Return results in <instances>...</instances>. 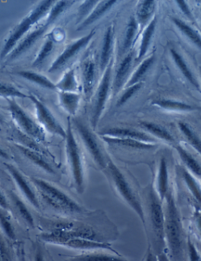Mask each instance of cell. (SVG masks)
I'll use <instances>...</instances> for the list:
<instances>
[{"label":"cell","instance_id":"obj_18","mask_svg":"<svg viewBox=\"0 0 201 261\" xmlns=\"http://www.w3.org/2000/svg\"><path fill=\"white\" fill-rule=\"evenodd\" d=\"M96 67L92 60H87L83 66V87L87 100L90 99L94 83H95Z\"/></svg>","mask_w":201,"mask_h":261},{"label":"cell","instance_id":"obj_51","mask_svg":"<svg viewBox=\"0 0 201 261\" xmlns=\"http://www.w3.org/2000/svg\"><path fill=\"white\" fill-rule=\"evenodd\" d=\"M145 261H158L157 260V255L153 253L151 248H148V251H147L146 256H145Z\"/></svg>","mask_w":201,"mask_h":261},{"label":"cell","instance_id":"obj_29","mask_svg":"<svg viewBox=\"0 0 201 261\" xmlns=\"http://www.w3.org/2000/svg\"><path fill=\"white\" fill-rule=\"evenodd\" d=\"M153 106H157L165 110L175 111V112H193L201 110V108L191 106L183 102L171 100H157L153 102Z\"/></svg>","mask_w":201,"mask_h":261},{"label":"cell","instance_id":"obj_53","mask_svg":"<svg viewBox=\"0 0 201 261\" xmlns=\"http://www.w3.org/2000/svg\"><path fill=\"white\" fill-rule=\"evenodd\" d=\"M0 157L3 159H5V160H8L9 159V156L8 154H7V153L1 148H0Z\"/></svg>","mask_w":201,"mask_h":261},{"label":"cell","instance_id":"obj_21","mask_svg":"<svg viewBox=\"0 0 201 261\" xmlns=\"http://www.w3.org/2000/svg\"><path fill=\"white\" fill-rule=\"evenodd\" d=\"M69 261H130L123 256L107 251L90 252L70 258Z\"/></svg>","mask_w":201,"mask_h":261},{"label":"cell","instance_id":"obj_41","mask_svg":"<svg viewBox=\"0 0 201 261\" xmlns=\"http://www.w3.org/2000/svg\"><path fill=\"white\" fill-rule=\"evenodd\" d=\"M137 24L136 20L134 17H131L128 26H127L126 32H125L124 41H123V51L126 52L131 48L135 40V34H136Z\"/></svg>","mask_w":201,"mask_h":261},{"label":"cell","instance_id":"obj_55","mask_svg":"<svg viewBox=\"0 0 201 261\" xmlns=\"http://www.w3.org/2000/svg\"><path fill=\"white\" fill-rule=\"evenodd\" d=\"M199 71H200V73H201V67H200V68H199Z\"/></svg>","mask_w":201,"mask_h":261},{"label":"cell","instance_id":"obj_28","mask_svg":"<svg viewBox=\"0 0 201 261\" xmlns=\"http://www.w3.org/2000/svg\"><path fill=\"white\" fill-rule=\"evenodd\" d=\"M139 125L148 134L159 139L167 143H171V144L175 142L174 137L170 134V132L158 124L154 123V122H141Z\"/></svg>","mask_w":201,"mask_h":261},{"label":"cell","instance_id":"obj_45","mask_svg":"<svg viewBox=\"0 0 201 261\" xmlns=\"http://www.w3.org/2000/svg\"><path fill=\"white\" fill-rule=\"evenodd\" d=\"M98 1H85L82 5L80 6L78 10V17L77 23H80L84 17H87V14L94 10V7L98 4Z\"/></svg>","mask_w":201,"mask_h":261},{"label":"cell","instance_id":"obj_42","mask_svg":"<svg viewBox=\"0 0 201 261\" xmlns=\"http://www.w3.org/2000/svg\"><path fill=\"white\" fill-rule=\"evenodd\" d=\"M12 198L14 205H15L17 211H18V214L29 226L33 227L34 226V219H33L31 213L29 212V210H28L27 206L24 205V202L21 199H19L15 195H13Z\"/></svg>","mask_w":201,"mask_h":261},{"label":"cell","instance_id":"obj_43","mask_svg":"<svg viewBox=\"0 0 201 261\" xmlns=\"http://www.w3.org/2000/svg\"><path fill=\"white\" fill-rule=\"evenodd\" d=\"M3 210L0 208V227L2 231L9 239H15V233H14V227L11 224V221L9 220L5 213L3 212Z\"/></svg>","mask_w":201,"mask_h":261},{"label":"cell","instance_id":"obj_15","mask_svg":"<svg viewBox=\"0 0 201 261\" xmlns=\"http://www.w3.org/2000/svg\"><path fill=\"white\" fill-rule=\"evenodd\" d=\"M4 165H5L6 169L11 175L16 186L21 192V195L26 198V200L31 204L33 207L36 208H39V203L37 196L33 192V189H31V187L29 185L24 176L13 165L8 164V163H5Z\"/></svg>","mask_w":201,"mask_h":261},{"label":"cell","instance_id":"obj_52","mask_svg":"<svg viewBox=\"0 0 201 261\" xmlns=\"http://www.w3.org/2000/svg\"><path fill=\"white\" fill-rule=\"evenodd\" d=\"M34 261H44V258H43L41 252L37 251V253L35 255Z\"/></svg>","mask_w":201,"mask_h":261},{"label":"cell","instance_id":"obj_47","mask_svg":"<svg viewBox=\"0 0 201 261\" xmlns=\"http://www.w3.org/2000/svg\"><path fill=\"white\" fill-rule=\"evenodd\" d=\"M0 261H13L12 256L5 243L0 239Z\"/></svg>","mask_w":201,"mask_h":261},{"label":"cell","instance_id":"obj_6","mask_svg":"<svg viewBox=\"0 0 201 261\" xmlns=\"http://www.w3.org/2000/svg\"><path fill=\"white\" fill-rule=\"evenodd\" d=\"M72 5H73V3L72 1H58L56 4H54L53 7L49 10L45 24L38 28V29H35L31 33H29L17 44V46L13 49L12 52L7 57V58L8 61H12L17 59V58H20L21 55H24L27 51L31 49L36 44V42H38V40H39L40 38L46 33L48 29Z\"/></svg>","mask_w":201,"mask_h":261},{"label":"cell","instance_id":"obj_35","mask_svg":"<svg viewBox=\"0 0 201 261\" xmlns=\"http://www.w3.org/2000/svg\"><path fill=\"white\" fill-rule=\"evenodd\" d=\"M172 22L177 26L178 29L189 39L194 43L201 50V36L196 30L188 25L187 24L177 17H170Z\"/></svg>","mask_w":201,"mask_h":261},{"label":"cell","instance_id":"obj_9","mask_svg":"<svg viewBox=\"0 0 201 261\" xmlns=\"http://www.w3.org/2000/svg\"><path fill=\"white\" fill-rule=\"evenodd\" d=\"M147 203H148V214L150 225L156 240L160 244L165 246L164 241V203L160 200L154 187L146 192Z\"/></svg>","mask_w":201,"mask_h":261},{"label":"cell","instance_id":"obj_13","mask_svg":"<svg viewBox=\"0 0 201 261\" xmlns=\"http://www.w3.org/2000/svg\"><path fill=\"white\" fill-rule=\"evenodd\" d=\"M111 65H109L105 70L104 75L100 80L94 99V107H93L92 114L90 118L91 126L94 129L97 127L99 119L103 115V111L106 107V100L109 96V89H110V81H111Z\"/></svg>","mask_w":201,"mask_h":261},{"label":"cell","instance_id":"obj_1","mask_svg":"<svg viewBox=\"0 0 201 261\" xmlns=\"http://www.w3.org/2000/svg\"><path fill=\"white\" fill-rule=\"evenodd\" d=\"M164 241L167 253L171 261L184 260L186 240L180 211L172 189L170 188L164 202Z\"/></svg>","mask_w":201,"mask_h":261},{"label":"cell","instance_id":"obj_23","mask_svg":"<svg viewBox=\"0 0 201 261\" xmlns=\"http://www.w3.org/2000/svg\"><path fill=\"white\" fill-rule=\"evenodd\" d=\"M113 39H114V28L109 26L105 34L104 43H103L102 53L100 58V71H103L107 68L109 63V60L111 58L112 51H113Z\"/></svg>","mask_w":201,"mask_h":261},{"label":"cell","instance_id":"obj_26","mask_svg":"<svg viewBox=\"0 0 201 261\" xmlns=\"http://www.w3.org/2000/svg\"><path fill=\"white\" fill-rule=\"evenodd\" d=\"M180 173L183 181L186 184V188L193 196V202H196L201 206V185L195 178V176L186 169H181Z\"/></svg>","mask_w":201,"mask_h":261},{"label":"cell","instance_id":"obj_36","mask_svg":"<svg viewBox=\"0 0 201 261\" xmlns=\"http://www.w3.org/2000/svg\"><path fill=\"white\" fill-rule=\"evenodd\" d=\"M155 8L156 3L152 0H145L141 2V4L138 6L136 12L138 24L142 25L146 24L147 21L154 14Z\"/></svg>","mask_w":201,"mask_h":261},{"label":"cell","instance_id":"obj_27","mask_svg":"<svg viewBox=\"0 0 201 261\" xmlns=\"http://www.w3.org/2000/svg\"><path fill=\"white\" fill-rule=\"evenodd\" d=\"M132 60H133V55L132 53H130L129 55H127L126 58L123 59L122 63L119 65L113 84L115 93H117L123 87V83L126 80L130 68L132 67Z\"/></svg>","mask_w":201,"mask_h":261},{"label":"cell","instance_id":"obj_11","mask_svg":"<svg viewBox=\"0 0 201 261\" xmlns=\"http://www.w3.org/2000/svg\"><path fill=\"white\" fill-rule=\"evenodd\" d=\"M73 123L90 157L94 160L96 165L98 166L99 168L106 170L107 161L105 159L104 154L100 151V146L93 133L78 119H74Z\"/></svg>","mask_w":201,"mask_h":261},{"label":"cell","instance_id":"obj_16","mask_svg":"<svg viewBox=\"0 0 201 261\" xmlns=\"http://www.w3.org/2000/svg\"><path fill=\"white\" fill-rule=\"evenodd\" d=\"M100 137H109V138H128V139L136 140L142 142L156 144L157 141L152 136L142 131L128 128L113 127L106 129V130L98 133Z\"/></svg>","mask_w":201,"mask_h":261},{"label":"cell","instance_id":"obj_14","mask_svg":"<svg viewBox=\"0 0 201 261\" xmlns=\"http://www.w3.org/2000/svg\"><path fill=\"white\" fill-rule=\"evenodd\" d=\"M60 246L68 248V249H75V250H80V251L88 252V253L95 251H107L119 254L114 249H113L111 244L108 242L103 243V242L93 241V240H89V239H72L62 243Z\"/></svg>","mask_w":201,"mask_h":261},{"label":"cell","instance_id":"obj_25","mask_svg":"<svg viewBox=\"0 0 201 261\" xmlns=\"http://www.w3.org/2000/svg\"><path fill=\"white\" fill-rule=\"evenodd\" d=\"M174 148L177 151L181 160L184 163L185 166H186L188 171L192 173L193 176H201V166L194 158L193 156L186 151L183 146L176 144L174 145Z\"/></svg>","mask_w":201,"mask_h":261},{"label":"cell","instance_id":"obj_12","mask_svg":"<svg viewBox=\"0 0 201 261\" xmlns=\"http://www.w3.org/2000/svg\"><path fill=\"white\" fill-rule=\"evenodd\" d=\"M95 35V29H93L88 35L77 39V41L68 45L58 58L55 59L52 65L49 66L48 71L51 73H55L56 71L63 69L70 61H72L80 51L82 50L92 39Z\"/></svg>","mask_w":201,"mask_h":261},{"label":"cell","instance_id":"obj_24","mask_svg":"<svg viewBox=\"0 0 201 261\" xmlns=\"http://www.w3.org/2000/svg\"><path fill=\"white\" fill-rule=\"evenodd\" d=\"M17 148L20 152L29 161L32 162L33 164L36 165L49 174H55V170L52 168V166L39 153L33 151V150L29 149L24 146L20 145V144H17Z\"/></svg>","mask_w":201,"mask_h":261},{"label":"cell","instance_id":"obj_5","mask_svg":"<svg viewBox=\"0 0 201 261\" xmlns=\"http://www.w3.org/2000/svg\"><path fill=\"white\" fill-rule=\"evenodd\" d=\"M40 239L45 243L59 246L72 239H89L106 243V238L98 231H96L95 229L86 224L77 223L59 224L51 232L42 234Z\"/></svg>","mask_w":201,"mask_h":261},{"label":"cell","instance_id":"obj_40","mask_svg":"<svg viewBox=\"0 0 201 261\" xmlns=\"http://www.w3.org/2000/svg\"><path fill=\"white\" fill-rule=\"evenodd\" d=\"M190 224L193 232L201 241V206L195 202L193 203Z\"/></svg>","mask_w":201,"mask_h":261},{"label":"cell","instance_id":"obj_8","mask_svg":"<svg viewBox=\"0 0 201 261\" xmlns=\"http://www.w3.org/2000/svg\"><path fill=\"white\" fill-rule=\"evenodd\" d=\"M9 112L11 118L20 130L29 138L38 143L46 141V133L43 128L36 123L19 106L14 98H7Z\"/></svg>","mask_w":201,"mask_h":261},{"label":"cell","instance_id":"obj_32","mask_svg":"<svg viewBox=\"0 0 201 261\" xmlns=\"http://www.w3.org/2000/svg\"><path fill=\"white\" fill-rule=\"evenodd\" d=\"M170 52L173 59H174V62H175L176 65L180 69L181 72L183 73V75L186 77V80L192 84V86H193L195 88L197 89L200 92V87H199V83H197L196 79L193 76V73L190 71L187 65H186L183 57L181 56L177 51L174 49H172V48L170 49Z\"/></svg>","mask_w":201,"mask_h":261},{"label":"cell","instance_id":"obj_44","mask_svg":"<svg viewBox=\"0 0 201 261\" xmlns=\"http://www.w3.org/2000/svg\"><path fill=\"white\" fill-rule=\"evenodd\" d=\"M186 251L189 261H201V253L195 243L192 241L190 236L186 238Z\"/></svg>","mask_w":201,"mask_h":261},{"label":"cell","instance_id":"obj_49","mask_svg":"<svg viewBox=\"0 0 201 261\" xmlns=\"http://www.w3.org/2000/svg\"><path fill=\"white\" fill-rule=\"evenodd\" d=\"M0 208L4 211H9V204L7 202V198L1 192H0Z\"/></svg>","mask_w":201,"mask_h":261},{"label":"cell","instance_id":"obj_4","mask_svg":"<svg viewBox=\"0 0 201 261\" xmlns=\"http://www.w3.org/2000/svg\"><path fill=\"white\" fill-rule=\"evenodd\" d=\"M32 181L45 203L55 211L72 215L87 212L73 198L49 182L39 178H33Z\"/></svg>","mask_w":201,"mask_h":261},{"label":"cell","instance_id":"obj_19","mask_svg":"<svg viewBox=\"0 0 201 261\" xmlns=\"http://www.w3.org/2000/svg\"><path fill=\"white\" fill-rule=\"evenodd\" d=\"M60 106L70 116L77 114L80 101V95L76 92L58 91Z\"/></svg>","mask_w":201,"mask_h":261},{"label":"cell","instance_id":"obj_17","mask_svg":"<svg viewBox=\"0 0 201 261\" xmlns=\"http://www.w3.org/2000/svg\"><path fill=\"white\" fill-rule=\"evenodd\" d=\"M170 188L167 161L165 159L162 158L160 160V164H159L155 187H154V190L156 191L157 195L162 202H164Z\"/></svg>","mask_w":201,"mask_h":261},{"label":"cell","instance_id":"obj_2","mask_svg":"<svg viewBox=\"0 0 201 261\" xmlns=\"http://www.w3.org/2000/svg\"><path fill=\"white\" fill-rule=\"evenodd\" d=\"M106 170H107V173H109L112 186L118 198H120L122 202L138 216L140 221H142L145 227L146 221L143 205L121 170L109 158H108Z\"/></svg>","mask_w":201,"mask_h":261},{"label":"cell","instance_id":"obj_10","mask_svg":"<svg viewBox=\"0 0 201 261\" xmlns=\"http://www.w3.org/2000/svg\"><path fill=\"white\" fill-rule=\"evenodd\" d=\"M29 99L34 105L36 118L43 130L65 139L66 130L64 129L46 105L33 94L29 95Z\"/></svg>","mask_w":201,"mask_h":261},{"label":"cell","instance_id":"obj_7","mask_svg":"<svg viewBox=\"0 0 201 261\" xmlns=\"http://www.w3.org/2000/svg\"><path fill=\"white\" fill-rule=\"evenodd\" d=\"M65 151L75 189L78 193H84L85 189L84 163L80 148L72 130V122L70 118L68 119L67 125Z\"/></svg>","mask_w":201,"mask_h":261},{"label":"cell","instance_id":"obj_34","mask_svg":"<svg viewBox=\"0 0 201 261\" xmlns=\"http://www.w3.org/2000/svg\"><path fill=\"white\" fill-rule=\"evenodd\" d=\"M157 17H154L151 22L148 24V27L144 31L143 35H142V43L140 45L139 51H138V58L137 61H139L142 59L148 51V46L151 43L153 36L155 33L156 25H157Z\"/></svg>","mask_w":201,"mask_h":261},{"label":"cell","instance_id":"obj_50","mask_svg":"<svg viewBox=\"0 0 201 261\" xmlns=\"http://www.w3.org/2000/svg\"><path fill=\"white\" fill-rule=\"evenodd\" d=\"M157 260L158 261H171L168 253H167L165 250L161 252V253H159L157 255Z\"/></svg>","mask_w":201,"mask_h":261},{"label":"cell","instance_id":"obj_48","mask_svg":"<svg viewBox=\"0 0 201 261\" xmlns=\"http://www.w3.org/2000/svg\"><path fill=\"white\" fill-rule=\"evenodd\" d=\"M178 6L181 10L183 11V14L188 17V18L193 20V14L191 13L190 10H189V7L185 1H177Z\"/></svg>","mask_w":201,"mask_h":261},{"label":"cell","instance_id":"obj_3","mask_svg":"<svg viewBox=\"0 0 201 261\" xmlns=\"http://www.w3.org/2000/svg\"><path fill=\"white\" fill-rule=\"evenodd\" d=\"M54 4L55 2L52 0H46L39 3L20 21L18 24L14 28V29L11 31V34L6 40L5 44L0 54V59L4 60V58L8 57L17 44L27 36L31 28L37 24L43 17L48 15Z\"/></svg>","mask_w":201,"mask_h":261},{"label":"cell","instance_id":"obj_31","mask_svg":"<svg viewBox=\"0 0 201 261\" xmlns=\"http://www.w3.org/2000/svg\"><path fill=\"white\" fill-rule=\"evenodd\" d=\"M58 91L76 92L78 89V83L76 77L75 69L68 70L63 76L55 84Z\"/></svg>","mask_w":201,"mask_h":261},{"label":"cell","instance_id":"obj_37","mask_svg":"<svg viewBox=\"0 0 201 261\" xmlns=\"http://www.w3.org/2000/svg\"><path fill=\"white\" fill-rule=\"evenodd\" d=\"M56 42L52 33L48 35L46 37V41L39 49V53L36 55V58L33 61V67H37L44 62L45 60L52 55L55 47V43Z\"/></svg>","mask_w":201,"mask_h":261},{"label":"cell","instance_id":"obj_33","mask_svg":"<svg viewBox=\"0 0 201 261\" xmlns=\"http://www.w3.org/2000/svg\"><path fill=\"white\" fill-rule=\"evenodd\" d=\"M178 126L191 147H193V149L196 150L201 155V139L196 132L186 122H179Z\"/></svg>","mask_w":201,"mask_h":261},{"label":"cell","instance_id":"obj_38","mask_svg":"<svg viewBox=\"0 0 201 261\" xmlns=\"http://www.w3.org/2000/svg\"><path fill=\"white\" fill-rule=\"evenodd\" d=\"M154 61H155V55H151L149 58L144 60L143 62L140 65L138 69L134 73L132 78L130 79L129 81L127 83V88L141 83V80L143 79L147 71L151 68L153 64L154 63Z\"/></svg>","mask_w":201,"mask_h":261},{"label":"cell","instance_id":"obj_22","mask_svg":"<svg viewBox=\"0 0 201 261\" xmlns=\"http://www.w3.org/2000/svg\"><path fill=\"white\" fill-rule=\"evenodd\" d=\"M115 4H116V1H112V0L111 1H103V2L99 3V4H97L95 8L93 10L92 12L90 13L86 17L85 20L80 24L77 31L84 30L90 24L97 21L104 14H106L115 5Z\"/></svg>","mask_w":201,"mask_h":261},{"label":"cell","instance_id":"obj_54","mask_svg":"<svg viewBox=\"0 0 201 261\" xmlns=\"http://www.w3.org/2000/svg\"><path fill=\"white\" fill-rule=\"evenodd\" d=\"M3 124H4V118L0 115V126H2Z\"/></svg>","mask_w":201,"mask_h":261},{"label":"cell","instance_id":"obj_30","mask_svg":"<svg viewBox=\"0 0 201 261\" xmlns=\"http://www.w3.org/2000/svg\"><path fill=\"white\" fill-rule=\"evenodd\" d=\"M16 75L34 83L40 87H43V88L47 89V90H56L55 83H52L45 75H40V74L31 71H17L16 72Z\"/></svg>","mask_w":201,"mask_h":261},{"label":"cell","instance_id":"obj_20","mask_svg":"<svg viewBox=\"0 0 201 261\" xmlns=\"http://www.w3.org/2000/svg\"><path fill=\"white\" fill-rule=\"evenodd\" d=\"M100 138L110 145L120 146L124 148L136 150H150L157 147L156 144L142 142L136 140L128 139V138H109V137H100Z\"/></svg>","mask_w":201,"mask_h":261},{"label":"cell","instance_id":"obj_46","mask_svg":"<svg viewBox=\"0 0 201 261\" xmlns=\"http://www.w3.org/2000/svg\"><path fill=\"white\" fill-rule=\"evenodd\" d=\"M142 83H138V84H135V85L132 86V87H128V90L124 92L123 95L120 97V98L118 100L117 103H116V106L117 107H119V106H122L129 100L132 96L136 93L137 91L141 89L142 87Z\"/></svg>","mask_w":201,"mask_h":261},{"label":"cell","instance_id":"obj_39","mask_svg":"<svg viewBox=\"0 0 201 261\" xmlns=\"http://www.w3.org/2000/svg\"><path fill=\"white\" fill-rule=\"evenodd\" d=\"M0 97L7 98H29V95L21 92L14 86L0 82Z\"/></svg>","mask_w":201,"mask_h":261}]
</instances>
